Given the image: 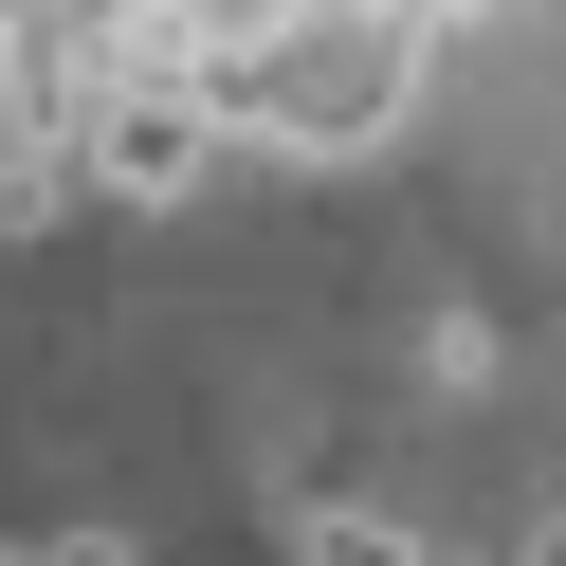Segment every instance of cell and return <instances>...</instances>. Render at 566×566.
<instances>
[{
  "instance_id": "cell-2",
  "label": "cell",
  "mask_w": 566,
  "mask_h": 566,
  "mask_svg": "<svg viewBox=\"0 0 566 566\" xmlns=\"http://www.w3.org/2000/svg\"><path fill=\"white\" fill-rule=\"evenodd\" d=\"M311 566H420L402 530H366V512H311Z\"/></svg>"
},
{
  "instance_id": "cell-3",
  "label": "cell",
  "mask_w": 566,
  "mask_h": 566,
  "mask_svg": "<svg viewBox=\"0 0 566 566\" xmlns=\"http://www.w3.org/2000/svg\"><path fill=\"white\" fill-rule=\"evenodd\" d=\"M402 19H420V38H439V19H475V0H402Z\"/></svg>"
},
{
  "instance_id": "cell-1",
  "label": "cell",
  "mask_w": 566,
  "mask_h": 566,
  "mask_svg": "<svg viewBox=\"0 0 566 566\" xmlns=\"http://www.w3.org/2000/svg\"><path fill=\"white\" fill-rule=\"evenodd\" d=\"M201 92H220V128H256V147H366L420 92V19L402 0H274L256 38L201 55Z\"/></svg>"
}]
</instances>
